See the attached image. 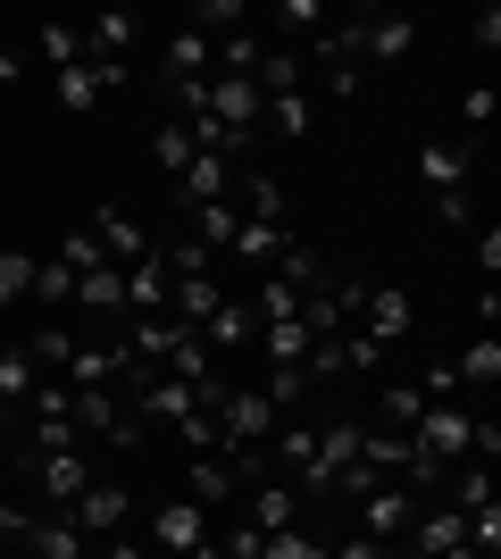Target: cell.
<instances>
[{"label":"cell","mask_w":501,"mask_h":559,"mask_svg":"<svg viewBox=\"0 0 501 559\" xmlns=\"http://www.w3.org/2000/svg\"><path fill=\"white\" fill-rule=\"evenodd\" d=\"M267 435H276V401H267L260 384H251V393H242V384H226V401H217V443L260 451Z\"/></svg>","instance_id":"6da1fadb"},{"label":"cell","mask_w":501,"mask_h":559,"mask_svg":"<svg viewBox=\"0 0 501 559\" xmlns=\"http://www.w3.org/2000/svg\"><path fill=\"white\" fill-rule=\"evenodd\" d=\"M68 418H75V435H100V443H134V426H126V393H118V384H84V393L68 384Z\"/></svg>","instance_id":"7a4b0ae2"},{"label":"cell","mask_w":501,"mask_h":559,"mask_svg":"<svg viewBox=\"0 0 501 559\" xmlns=\"http://www.w3.org/2000/svg\"><path fill=\"white\" fill-rule=\"evenodd\" d=\"M109 84H126V59H93V50H84L75 68H59V75H50V100H59L68 117H84L100 93H109Z\"/></svg>","instance_id":"3957f363"},{"label":"cell","mask_w":501,"mask_h":559,"mask_svg":"<svg viewBox=\"0 0 501 559\" xmlns=\"http://www.w3.org/2000/svg\"><path fill=\"white\" fill-rule=\"evenodd\" d=\"M418 326V309H409V293H393V284H368L359 293V318H351V334H368V343H402V334Z\"/></svg>","instance_id":"277c9868"},{"label":"cell","mask_w":501,"mask_h":559,"mask_svg":"<svg viewBox=\"0 0 501 559\" xmlns=\"http://www.w3.org/2000/svg\"><path fill=\"white\" fill-rule=\"evenodd\" d=\"M359 460V426L351 418H334L326 435L310 443V460H301V492H334V476Z\"/></svg>","instance_id":"5b68a950"},{"label":"cell","mask_w":501,"mask_h":559,"mask_svg":"<svg viewBox=\"0 0 501 559\" xmlns=\"http://www.w3.org/2000/svg\"><path fill=\"white\" fill-rule=\"evenodd\" d=\"M210 117L226 126V134H251V142H260L267 100H260V84H251V75H210Z\"/></svg>","instance_id":"8992f818"},{"label":"cell","mask_w":501,"mask_h":559,"mask_svg":"<svg viewBox=\"0 0 501 559\" xmlns=\"http://www.w3.org/2000/svg\"><path fill=\"white\" fill-rule=\"evenodd\" d=\"M477 142H418V176H427V192H468V176H477Z\"/></svg>","instance_id":"52a82bcc"},{"label":"cell","mask_w":501,"mask_h":559,"mask_svg":"<svg viewBox=\"0 0 501 559\" xmlns=\"http://www.w3.org/2000/svg\"><path fill=\"white\" fill-rule=\"evenodd\" d=\"M468 435H477V418H468V409H460V401H427V409H418V443L434 451V460H468Z\"/></svg>","instance_id":"ba28073f"},{"label":"cell","mask_w":501,"mask_h":559,"mask_svg":"<svg viewBox=\"0 0 501 559\" xmlns=\"http://www.w3.org/2000/svg\"><path fill=\"white\" fill-rule=\"evenodd\" d=\"M68 518H75V535H126L134 492H126V485H84V492L68 501Z\"/></svg>","instance_id":"9c48e42d"},{"label":"cell","mask_w":501,"mask_h":559,"mask_svg":"<svg viewBox=\"0 0 501 559\" xmlns=\"http://www.w3.org/2000/svg\"><path fill=\"white\" fill-rule=\"evenodd\" d=\"M201 543H210V510H201V501H167V510H151V551L184 559V551H201Z\"/></svg>","instance_id":"30bf717a"},{"label":"cell","mask_w":501,"mask_h":559,"mask_svg":"<svg viewBox=\"0 0 501 559\" xmlns=\"http://www.w3.org/2000/svg\"><path fill=\"white\" fill-rule=\"evenodd\" d=\"M409 43H418V25L393 17V9H368V17H351V50H359V59H377V68H393Z\"/></svg>","instance_id":"8fae6325"},{"label":"cell","mask_w":501,"mask_h":559,"mask_svg":"<svg viewBox=\"0 0 501 559\" xmlns=\"http://www.w3.org/2000/svg\"><path fill=\"white\" fill-rule=\"evenodd\" d=\"M25 467H34V485H43L50 510H68L75 492L93 485V476H84V443H75V451H25Z\"/></svg>","instance_id":"7c38bea8"},{"label":"cell","mask_w":501,"mask_h":559,"mask_svg":"<svg viewBox=\"0 0 501 559\" xmlns=\"http://www.w3.org/2000/svg\"><path fill=\"white\" fill-rule=\"evenodd\" d=\"M93 242H100V259H109V267H134V259L159 251V242H151V234L118 210V201H109V210H93Z\"/></svg>","instance_id":"4fadbf2b"},{"label":"cell","mask_w":501,"mask_h":559,"mask_svg":"<svg viewBox=\"0 0 501 559\" xmlns=\"http://www.w3.org/2000/svg\"><path fill=\"white\" fill-rule=\"evenodd\" d=\"M201 343H210V359H217V350H260V318H251V301H217L210 318H201Z\"/></svg>","instance_id":"5bb4252c"},{"label":"cell","mask_w":501,"mask_h":559,"mask_svg":"<svg viewBox=\"0 0 501 559\" xmlns=\"http://www.w3.org/2000/svg\"><path fill=\"white\" fill-rule=\"evenodd\" d=\"M17 551H25V559H84V535H75L68 510H50V518H25Z\"/></svg>","instance_id":"9a60e30c"},{"label":"cell","mask_w":501,"mask_h":559,"mask_svg":"<svg viewBox=\"0 0 501 559\" xmlns=\"http://www.w3.org/2000/svg\"><path fill=\"white\" fill-rule=\"evenodd\" d=\"M226 192H235V159L192 151V167L176 176V201H184V210H210V201H226Z\"/></svg>","instance_id":"2e32d148"},{"label":"cell","mask_w":501,"mask_h":559,"mask_svg":"<svg viewBox=\"0 0 501 559\" xmlns=\"http://www.w3.org/2000/svg\"><path fill=\"white\" fill-rule=\"evenodd\" d=\"M409 526H418V501H409L402 485H377L368 492V501H359V535H409Z\"/></svg>","instance_id":"e0dca14e"},{"label":"cell","mask_w":501,"mask_h":559,"mask_svg":"<svg viewBox=\"0 0 501 559\" xmlns=\"http://www.w3.org/2000/svg\"><path fill=\"white\" fill-rule=\"evenodd\" d=\"M409 535H418V551H427V559H468V518H460L452 501H443V510H427Z\"/></svg>","instance_id":"ac0fdd59"},{"label":"cell","mask_w":501,"mask_h":559,"mask_svg":"<svg viewBox=\"0 0 501 559\" xmlns=\"http://www.w3.org/2000/svg\"><path fill=\"white\" fill-rule=\"evenodd\" d=\"M167 293H176V276H167V251H151V259H134V267H126V301L143 309V318H167Z\"/></svg>","instance_id":"d6986e66"},{"label":"cell","mask_w":501,"mask_h":559,"mask_svg":"<svg viewBox=\"0 0 501 559\" xmlns=\"http://www.w3.org/2000/svg\"><path fill=\"white\" fill-rule=\"evenodd\" d=\"M126 359H134L126 343H75L68 384H75V393H84V384H118V376H126Z\"/></svg>","instance_id":"ffe728a7"},{"label":"cell","mask_w":501,"mask_h":559,"mask_svg":"<svg viewBox=\"0 0 501 559\" xmlns=\"http://www.w3.org/2000/svg\"><path fill=\"white\" fill-rule=\"evenodd\" d=\"M242 526H260V535H285V526H301V492H285L276 476H267V485L251 492V510H242Z\"/></svg>","instance_id":"44dd1931"},{"label":"cell","mask_w":501,"mask_h":559,"mask_svg":"<svg viewBox=\"0 0 501 559\" xmlns=\"http://www.w3.org/2000/svg\"><path fill=\"white\" fill-rule=\"evenodd\" d=\"M134 34H143V17H134V9H100V17L84 25V50H93V59H126V50H134Z\"/></svg>","instance_id":"7402d4cb"},{"label":"cell","mask_w":501,"mask_h":559,"mask_svg":"<svg viewBox=\"0 0 501 559\" xmlns=\"http://www.w3.org/2000/svg\"><path fill=\"white\" fill-rule=\"evenodd\" d=\"M235 185H242V217H251V226H285V185H276L267 167H251V176L235 167Z\"/></svg>","instance_id":"603a6c76"},{"label":"cell","mask_w":501,"mask_h":559,"mask_svg":"<svg viewBox=\"0 0 501 559\" xmlns=\"http://www.w3.org/2000/svg\"><path fill=\"white\" fill-rule=\"evenodd\" d=\"M235 492V467L217 460V451H192V467H184V501H201V510H217Z\"/></svg>","instance_id":"cb8c5ba5"},{"label":"cell","mask_w":501,"mask_h":559,"mask_svg":"<svg viewBox=\"0 0 501 559\" xmlns=\"http://www.w3.org/2000/svg\"><path fill=\"white\" fill-rule=\"evenodd\" d=\"M301 50H285V43H267L260 50V68H251V84H260V100H276V93H301Z\"/></svg>","instance_id":"d4e9b609"},{"label":"cell","mask_w":501,"mask_h":559,"mask_svg":"<svg viewBox=\"0 0 501 559\" xmlns=\"http://www.w3.org/2000/svg\"><path fill=\"white\" fill-rule=\"evenodd\" d=\"M210 75V34H167V84H201Z\"/></svg>","instance_id":"484cf974"},{"label":"cell","mask_w":501,"mask_h":559,"mask_svg":"<svg viewBox=\"0 0 501 559\" xmlns=\"http://www.w3.org/2000/svg\"><path fill=\"white\" fill-rule=\"evenodd\" d=\"M260 350L276 359V368H301V359H310V326H301V309L276 318V326H260Z\"/></svg>","instance_id":"4316f807"},{"label":"cell","mask_w":501,"mask_h":559,"mask_svg":"<svg viewBox=\"0 0 501 559\" xmlns=\"http://www.w3.org/2000/svg\"><path fill=\"white\" fill-rule=\"evenodd\" d=\"M285 242H293L285 226H251V217H242L226 251H242V259H251V267H276V259H285Z\"/></svg>","instance_id":"83f0119b"},{"label":"cell","mask_w":501,"mask_h":559,"mask_svg":"<svg viewBox=\"0 0 501 559\" xmlns=\"http://www.w3.org/2000/svg\"><path fill=\"white\" fill-rule=\"evenodd\" d=\"M260 126H267V134H285V142H301V134L318 126V109H310V93H276Z\"/></svg>","instance_id":"f1b7e54d"},{"label":"cell","mask_w":501,"mask_h":559,"mask_svg":"<svg viewBox=\"0 0 501 559\" xmlns=\"http://www.w3.org/2000/svg\"><path fill=\"white\" fill-rule=\"evenodd\" d=\"M75 301L84 309H126V267H109V259L84 267V276H75Z\"/></svg>","instance_id":"f546056e"},{"label":"cell","mask_w":501,"mask_h":559,"mask_svg":"<svg viewBox=\"0 0 501 559\" xmlns=\"http://www.w3.org/2000/svg\"><path fill=\"white\" fill-rule=\"evenodd\" d=\"M452 376L460 384H501V334H477V343L452 359Z\"/></svg>","instance_id":"4dcf8cb0"},{"label":"cell","mask_w":501,"mask_h":559,"mask_svg":"<svg viewBox=\"0 0 501 559\" xmlns=\"http://www.w3.org/2000/svg\"><path fill=\"white\" fill-rule=\"evenodd\" d=\"M235 226H242L235 201H210V210H192V242H201V251H226V242H235Z\"/></svg>","instance_id":"1f68e13d"},{"label":"cell","mask_w":501,"mask_h":559,"mask_svg":"<svg viewBox=\"0 0 501 559\" xmlns=\"http://www.w3.org/2000/svg\"><path fill=\"white\" fill-rule=\"evenodd\" d=\"M276 284H293V293H318V284H326V259H318L310 242H285V259H276Z\"/></svg>","instance_id":"d6a6232c"},{"label":"cell","mask_w":501,"mask_h":559,"mask_svg":"<svg viewBox=\"0 0 501 559\" xmlns=\"http://www.w3.org/2000/svg\"><path fill=\"white\" fill-rule=\"evenodd\" d=\"M25 301H43V309L75 301V267L68 259H34V293H25Z\"/></svg>","instance_id":"836d02e7"},{"label":"cell","mask_w":501,"mask_h":559,"mask_svg":"<svg viewBox=\"0 0 501 559\" xmlns=\"http://www.w3.org/2000/svg\"><path fill=\"white\" fill-rule=\"evenodd\" d=\"M0 401H9V409H25V401H34V359H25V343L0 350Z\"/></svg>","instance_id":"e575fe53"},{"label":"cell","mask_w":501,"mask_h":559,"mask_svg":"<svg viewBox=\"0 0 501 559\" xmlns=\"http://www.w3.org/2000/svg\"><path fill=\"white\" fill-rule=\"evenodd\" d=\"M159 376H176V384H201V376H217V359H210V343L201 334H184V343L167 350V368Z\"/></svg>","instance_id":"d590c367"},{"label":"cell","mask_w":501,"mask_h":559,"mask_svg":"<svg viewBox=\"0 0 501 559\" xmlns=\"http://www.w3.org/2000/svg\"><path fill=\"white\" fill-rule=\"evenodd\" d=\"M34 50H43L50 68H75V59H84V34H75V25H34Z\"/></svg>","instance_id":"8d00e7d4"},{"label":"cell","mask_w":501,"mask_h":559,"mask_svg":"<svg viewBox=\"0 0 501 559\" xmlns=\"http://www.w3.org/2000/svg\"><path fill=\"white\" fill-rule=\"evenodd\" d=\"M151 159H159L167 176H184V167H192V134H184V126H176V117H167L159 134H151Z\"/></svg>","instance_id":"74e56055"},{"label":"cell","mask_w":501,"mask_h":559,"mask_svg":"<svg viewBox=\"0 0 501 559\" xmlns=\"http://www.w3.org/2000/svg\"><path fill=\"white\" fill-rule=\"evenodd\" d=\"M242 17H251L242 0H201V9H192V34H242Z\"/></svg>","instance_id":"f35d334b"},{"label":"cell","mask_w":501,"mask_h":559,"mask_svg":"<svg viewBox=\"0 0 501 559\" xmlns=\"http://www.w3.org/2000/svg\"><path fill=\"white\" fill-rule=\"evenodd\" d=\"M25 293H34V259H25V251H0V309H17Z\"/></svg>","instance_id":"ab89813d"},{"label":"cell","mask_w":501,"mask_h":559,"mask_svg":"<svg viewBox=\"0 0 501 559\" xmlns=\"http://www.w3.org/2000/svg\"><path fill=\"white\" fill-rule=\"evenodd\" d=\"M318 551H326V543L301 535V526H285V535H267V543H260V559H318Z\"/></svg>","instance_id":"60d3db41"},{"label":"cell","mask_w":501,"mask_h":559,"mask_svg":"<svg viewBox=\"0 0 501 559\" xmlns=\"http://www.w3.org/2000/svg\"><path fill=\"white\" fill-rule=\"evenodd\" d=\"M260 393H267V401H276V418H285L293 401L310 393V376H301V368H267V384H260Z\"/></svg>","instance_id":"b9f144b4"},{"label":"cell","mask_w":501,"mask_h":559,"mask_svg":"<svg viewBox=\"0 0 501 559\" xmlns=\"http://www.w3.org/2000/svg\"><path fill=\"white\" fill-rule=\"evenodd\" d=\"M25 359H34V368H43V359H50V368H68V359H75V343H68L59 326H43L34 343H25Z\"/></svg>","instance_id":"7bdbcfd3"},{"label":"cell","mask_w":501,"mask_h":559,"mask_svg":"<svg viewBox=\"0 0 501 559\" xmlns=\"http://www.w3.org/2000/svg\"><path fill=\"white\" fill-rule=\"evenodd\" d=\"M50 259H68L75 276H84V267H100V242H93V226H75V234H68V242H59Z\"/></svg>","instance_id":"ee69618b"},{"label":"cell","mask_w":501,"mask_h":559,"mask_svg":"<svg viewBox=\"0 0 501 559\" xmlns=\"http://www.w3.org/2000/svg\"><path fill=\"white\" fill-rule=\"evenodd\" d=\"M260 34H226V75H251V68H260Z\"/></svg>","instance_id":"f6af8a7d"},{"label":"cell","mask_w":501,"mask_h":559,"mask_svg":"<svg viewBox=\"0 0 501 559\" xmlns=\"http://www.w3.org/2000/svg\"><path fill=\"white\" fill-rule=\"evenodd\" d=\"M418 409H427V393H418V384H393V393H384V418H393V426H409Z\"/></svg>","instance_id":"bcb514c9"},{"label":"cell","mask_w":501,"mask_h":559,"mask_svg":"<svg viewBox=\"0 0 501 559\" xmlns=\"http://www.w3.org/2000/svg\"><path fill=\"white\" fill-rule=\"evenodd\" d=\"M176 435H184V451H217V418H210V409H192Z\"/></svg>","instance_id":"7dc6e473"},{"label":"cell","mask_w":501,"mask_h":559,"mask_svg":"<svg viewBox=\"0 0 501 559\" xmlns=\"http://www.w3.org/2000/svg\"><path fill=\"white\" fill-rule=\"evenodd\" d=\"M326 93L334 100H359V68H351V59H326Z\"/></svg>","instance_id":"c3c4849f"},{"label":"cell","mask_w":501,"mask_h":559,"mask_svg":"<svg viewBox=\"0 0 501 559\" xmlns=\"http://www.w3.org/2000/svg\"><path fill=\"white\" fill-rule=\"evenodd\" d=\"M468 34H477V50H501V9H493V0L468 17Z\"/></svg>","instance_id":"681fc988"},{"label":"cell","mask_w":501,"mask_h":559,"mask_svg":"<svg viewBox=\"0 0 501 559\" xmlns=\"http://www.w3.org/2000/svg\"><path fill=\"white\" fill-rule=\"evenodd\" d=\"M434 217H443V226H468V217H477V201H468V192H434Z\"/></svg>","instance_id":"f907efd6"},{"label":"cell","mask_w":501,"mask_h":559,"mask_svg":"<svg viewBox=\"0 0 501 559\" xmlns=\"http://www.w3.org/2000/svg\"><path fill=\"white\" fill-rule=\"evenodd\" d=\"M460 117H468V134H485V126H493V93H485V84H477V93L460 100Z\"/></svg>","instance_id":"816d5d0a"},{"label":"cell","mask_w":501,"mask_h":559,"mask_svg":"<svg viewBox=\"0 0 501 559\" xmlns=\"http://www.w3.org/2000/svg\"><path fill=\"white\" fill-rule=\"evenodd\" d=\"M310 443H318L310 426H285V467H293V476H301V460H310Z\"/></svg>","instance_id":"f5cc1de1"},{"label":"cell","mask_w":501,"mask_h":559,"mask_svg":"<svg viewBox=\"0 0 501 559\" xmlns=\"http://www.w3.org/2000/svg\"><path fill=\"white\" fill-rule=\"evenodd\" d=\"M25 518H34V510H17V501H0V551H9V543L25 535Z\"/></svg>","instance_id":"db71d44e"},{"label":"cell","mask_w":501,"mask_h":559,"mask_svg":"<svg viewBox=\"0 0 501 559\" xmlns=\"http://www.w3.org/2000/svg\"><path fill=\"white\" fill-rule=\"evenodd\" d=\"M276 17H285V25H326V9H318V0H285Z\"/></svg>","instance_id":"11a10c76"},{"label":"cell","mask_w":501,"mask_h":559,"mask_svg":"<svg viewBox=\"0 0 501 559\" xmlns=\"http://www.w3.org/2000/svg\"><path fill=\"white\" fill-rule=\"evenodd\" d=\"M326 559H384V543H377V535H351L343 551H326Z\"/></svg>","instance_id":"9f6ffc18"},{"label":"cell","mask_w":501,"mask_h":559,"mask_svg":"<svg viewBox=\"0 0 501 559\" xmlns=\"http://www.w3.org/2000/svg\"><path fill=\"white\" fill-rule=\"evenodd\" d=\"M100 559H151V551H143V543H126V535H109V543H100Z\"/></svg>","instance_id":"6f0895ef"},{"label":"cell","mask_w":501,"mask_h":559,"mask_svg":"<svg viewBox=\"0 0 501 559\" xmlns=\"http://www.w3.org/2000/svg\"><path fill=\"white\" fill-rule=\"evenodd\" d=\"M25 75V50H0V84H17Z\"/></svg>","instance_id":"680465c9"},{"label":"cell","mask_w":501,"mask_h":559,"mask_svg":"<svg viewBox=\"0 0 501 559\" xmlns=\"http://www.w3.org/2000/svg\"><path fill=\"white\" fill-rule=\"evenodd\" d=\"M184 559H226V551H217V535H210V543H201V551H184Z\"/></svg>","instance_id":"91938a15"},{"label":"cell","mask_w":501,"mask_h":559,"mask_svg":"<svg viewBox=\"0 0 501 559\" xmlns=\"http://www.w3.org/2000/svg\"><path fill=\"white\" fill-rule=\"evenodd\" d=\"M151 559H167V551H151Z\"/></svg>","instance_id":"94428289"}]
</instances>
